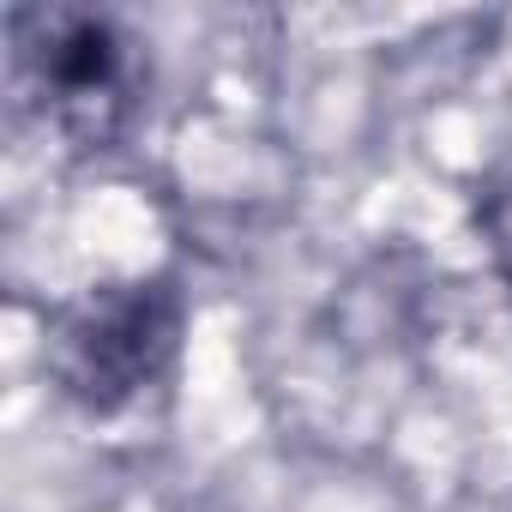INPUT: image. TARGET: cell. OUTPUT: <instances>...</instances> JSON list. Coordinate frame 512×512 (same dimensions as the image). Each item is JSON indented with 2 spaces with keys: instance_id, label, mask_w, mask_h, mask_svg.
I'll return each instance as SVG.
<instances>
[{
  "instance_id": "6da1fadb",
  "label": "cell",
  "mask_w": 512,
  "mask_h": 512,
  "mask_svg": "<svg viewBox=\"0 0 512 512\" xmlns=\"http://www.w3.org/2000/svg\"><path fill=\"white\" fill-rule=\"evenodd\" d=\"M13 109L73 151H103L127 133L145 97V55L115 13L19 7L7 19Z\"/></svg>"
},
{
  "instance_id": "7a4b0ae2",
  "label": "cell",
  "mask_w": 512,
  "mask_h": 512,
  "mask_svg": "<svg viewBox=\"0 0 512 512\" xmlns=\"http://www.w3.org/2000/svg\"><path fill=\"white\" fill-rule=\"evenodd\" d=\"M181 320L187 308L169 278L103 284L49 326V374L79 410L115 416L169 374L181 350Z\"/></svg>"
},
{
  "instance_id": "3957f363",
  "label": "cell",
  "mask_w": 512,
  "mask_h": 512,
  "mask_svg": "<svg viewBox=\"0 0 512 512\" xmlns=\"http://www.w3.org/2000/svg\"><path fill=\"white\" fill-rule=\"evenodd\" d=\"M476 217H482V235H488V247H494V266H500L506 284H512V169L488 175V187H482V199H476Z\"/></svg>"
}]
</instances>
